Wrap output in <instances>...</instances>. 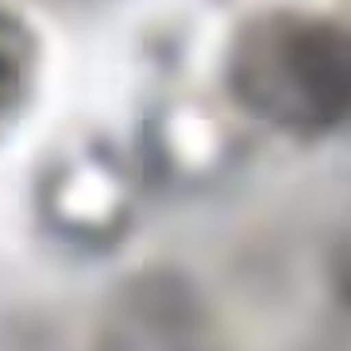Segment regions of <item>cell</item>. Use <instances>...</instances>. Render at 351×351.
<instances>
[{"instance_id": "7a4b0ae2", "label": "cell", "mask_w": 351, "mask_h": 351, "mask_svg": "<svg viewBox=\"0 0 351 351\" xmlns=\"http://www.w3.org/2000/svg\"><path fill=\"white\" fill-rule=\"evenodd\" d=\"M85 351H205L197 324L174 305L139 301L112 320H101Z\"/></svg>"}, {"instance_id": "6da1fadb", "label": "cell", "mask_w": 351, "mask_h": 351, "mask_svg": "<svg viewBox=\"0 0 351 351\" xmlns=\"http://www.w3.org/2000/svg\"><path fill=\"white\" fill-rule=\"evenodd\" d=\"M243 93L263 116L289 128L332 124L348 108L351 73L340 39L317 23H282L247 51Z\"/></svg>"}, {"instance_id": "3957f363", "label": "cell", "mask_w": 351, "mask_h": 351, "mask_svg": "<svg viewBox=\"0 0 351 351\" xmlns=\"http://www.w3.org/2000/svg\"><path fill=\"white\" fill-rule=\"evenodd\" d=\"M336 293H340V301L351 309V243L336 258Z\"/></svg>"}]
</instances>
